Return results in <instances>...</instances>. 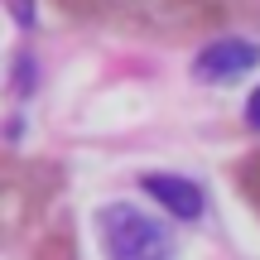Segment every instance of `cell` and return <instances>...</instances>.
I'll return each instance as SVG.
<instances>
[{
  "mask_svg": "<svg viewBox=\"0 0 260 260\" xmlns=\"http://www.w3.org/2000/svg\"><path fill=\"white\" fill-rule=\"evenodd\" d=\"M145 193L154 198L159 207H169V212L178 217V222H198L203 217V188L193 183V178H183V174H149L145 178Z\"/></svg>",
  "mask_w": 260,
  "mask_h": 260,
  "instance_id": "4",
  "label": "cell"
},
{
  "mask_svg": "<svg viewBox=\"0 0 260 260\" xmlns=\"http://www.w3.org/2000/svg\"><path fill=\"white\" fill-rule=\"evenodd\" d=\"M39 260H77V251H73V232H68V226L48 232L44 241H39Z\"/></svg>",
  "mask_w": 260,
  "mask_h": 260,
  "instance_id": "6",
  "label": "cell"
},
{
  "mask_svg": "<svg viewBox=\"0 0 260 260\" xmlns=\"http://www.w3.org/2000/svg\"><path fill=\"white\" fill-rule=\"evenodd\" d=\"M96 232L106 260H174V232L130 203H106L96 212Z\"/></svg>",
  "mask_w": 260,
  "mask_h": 260,
  "instance_id": "1",
  "label": "cell"
},
{
  "mask_svg": "<svg viewBox=\"0 0 260 260\" xmlns=\"http://www.w3.org/2000/svg\"><path fill=\"white\" fill-rule=\"evenodd\" d=\"M246 125H251V130H260V87H255L251 96H246Z\"/></svg>",
  "mask_w": 260,
  "mask_h": 260,
  "instance_id": "8",
  "label": "cell"
},
{
  "mask_svg": "<svg viewBox=\"0 0 260 260\" xmlns=\"http://www.w3.org/2000/svg\"><path fill=\"white\" fill-rule=\"evenodd\" d=\"M53 188H58L53 164H5L0 159V246L34 226Z\"/></svg>",
  "mask_w": 260,
  "mask_h": 260,
  "instance_id": "2",
  "label": "cell"
},
{
  "mask_svg": "<svg viewBox=\"0 0 260 260\" xmlns=\"http://www.w3.org/2000/svg\"><path fill=\"white\" fill-rule=\"evenodd\" d=\"M125 0H58V10H68V15L77 19H96V15H111V10H121Z\"/></svg>",
  "mask_w": 260,
  "mask_h": 260,
  "instance_id": "7",
  "label": "cell"
},
{
  "mask_svg": "<svg viewBox=\"0 0 260 260\" xmlns=\"http://www.w3.org/2000/svg\"><path fill=\"white\" fill-rule=\"evenodd\" d=\"M10 10H15L19 24H34V0H10Z\"/></svg>",
  "mask_w": 260,
  "mask_h": 260,
  "instance_id": "9",
  "label": "cell"
},
{
  "mask_svg": "<svg viewBox=\"0 0 260 260\" xmlns=\"http://www.w3.org/2000/svg\"><path fill=\"white\" fill-rule=\"evenodd\" d=\"M255 63H260V48L251 39H212V44L198 53L193 77L198 82H236V77H246Z\"/></svg>",
  "mask_w": 260,
  "mask_h": 260,
  "instance_id": "3",
  "label": "cell"
},
{
  "mask_svg": "<svg viewBox=\"0 0 260 260\" xmlns=\"http://www.w3.org/2000/svg\"><path fill=\"white\" fill-rule=\"evenodd\" d=\"M232 174H236V188H241L251 203H260V149H251V154H246Z\"/></svg>",
  "mask_w": 260,
  "mask_h": 260,
  "instance_id": "5",
  "label": "cell"
}]
</instances>
